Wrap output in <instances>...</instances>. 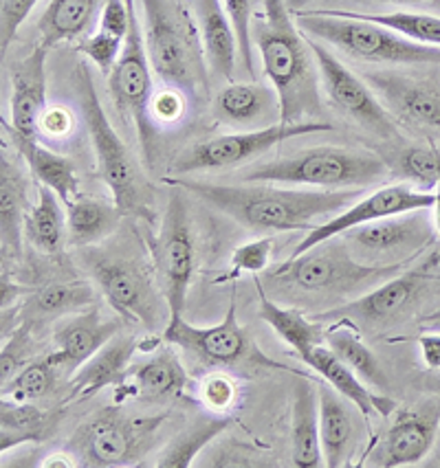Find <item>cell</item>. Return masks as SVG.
Segmentation results:
<instances>
[{
	"mask_svg": "<svg viewBox=\"0 0 440 468\" xmlns=\"http://www.w3.org/2000/svg\"><path fill=\"white\" fill-rule=\"evenodd\" d=\"M163 183L197 196L255 233L311 231L317 220L337 216L360 196V189H293L274 183L227 185L188 176H167Z\"/></svg>",
	"mask_w": 440,
	"mask_h": 468,
	"instance_id": "1",
	"label": "cell"
},
{
	"mask_svg": "<svg viewBox=\"0 0 440 468\" xmlns=\"http://www.w3.org/2000/svg\"><path fill=\"white\" fill-rule=\"evenodd\" d=\"M253 45L258 47L264 75L280 97L282 123L322 117L317 62L286 0H264V14L253 20Z\"/></svg>",
	"mask_w": 440,
	"mask_h": 468,
	"instance_id": "2",
	"label": "cell"
},
{
	"mask_svg": "<svg viewBox=\"0 0 440 468\" xmlns=\"http://www.w3.org/2000/svg\"><path fill=\"white\" fill-rule=\"evenodd\" d=\"M152 69L183 95H208V59L197 18L178 0H139Z\"/></svg>",
	"mask_w": 440,
	"mask_h": 468,
	"instance_id": "3",
	"label": "cell"
},
{
	"mask_svg": "<svg viewBox=\"0 0 440 468\" xmlns=\"http://www.w3.org/2000/svg\"><path fill=\"white\" fill-rule=\"evenodd\" d=\"M75 92H78L81 119H84L95 150L97 172H100V178L106 183V187L111 189L119 211L123 216L150 218L152 194L148 183H145L144 174H141L137 161L133 159L126 144L119 139L117 130L113 128L111 119H108L100 101V95H97L93 73L86 62H80L75 69Z\"/></svg>",
	"mask_w": 440,
	"mask_h": 468,
	"instance_id": "4",
	"label": "cell"
},
{
	"mask_svg": "<svg viewBox=\"0 0 440 468\" xmlns=\"http://www.w3.org/2000/svg\"><path fill=\"white\" fill-rule=\"evenodd\" d=\"M297 27L308 37L324 40L346 56L383 64H440V47L396 34L394 29L344 9H300Z\"/></svg>",
	"mask_w": 440,
	"mask_h": 468,
	"instance_id": "5",
	"label": "cell"
},
{
	"mask_svg": "<svg viewBox=\"0 0 440 468\" xmlns=\"http://www.w3.org/2000/svg\"><path fill=\"white\" fill-rule=\"evenodd\" d=\"M390 167L377 154L350 148L302 150L286 159L269 161L247 167L238 174L241 183H274L286 187H322V189H361L388 178Z\"/></svg>",
	"mask_w": 440,
	"mask_h": 468,
	"instance_id": "6",
	"label": "cell"
},
{
	"mask_svg": "<svg viewBox=\"0 0 440 468\" xmlns=\"http://www.w3.org/2000/svg\"><path fill=\"white\" fill-rule=\"evenodd\" d=\"M81 260L102 295L123 319L137 321L152 332L170 319L167 299L156 291L148 266L137 253L126 249H89Z\"/></svg>",
	"mask_w": 440,
	"mask_h": 468,
	"instance_id": "7",
	"label": "cell"
},
{
	"mask_svg": "<svg viewBox=\"0 0 440 468\" xmlns=\"http://www.w3.org/2000/svg\"><path fill=\"white\" fill-rule=\"evenodd\" d=\"M166 416L130 418L119 407H104L70 438L69 449L80 466H134L155 444Z\"/></svg>",
	"mask_w": 440,
	"mask_h": 468,
	"instance_id": "8",
	"label": "cell"
},
{
	"mask_svg": "<svg viewBox=\"0 0 440 468\" xmlns=\"http://www.w3.org/2000/svg\"><path fill=\"white\" fill-rule=\"evenodd\" d=\"M405 264H363L357 262L348 249L333 240H326L306 253L289 258L278 269L271 271V280L300 288L306 292H348L357 288L381 284L399 275Z\"/></svg>",
	"mask_w": 440,
	"mask_h": 468,
	"instance_id": "9",
	"label": "cell"
},
{
	"mask_svg": "<svg viewBox=\"0 0 440 468\" xmlns=\"http://www.w3.org/2000/svg\"><path fill=\"white\" fill-rule=\"evenodd\" d=\"M163 339L170 346L181 347L189 356L197 358L199 363L209 367H236V366H255V367H274L286 369L280 363L271 361L253 346L247 332L238 324L236 314V295L231 292L230 308H227L225 319L216 325H192L178 317L167 319L163 328Z\"/></svg>",
	"mask_w": 440,
	"mask_h": 468,
	"instance_id": "10",
	"label": "cell"
},
{
	"mask_svg": "<svg viewBox=\"0 0 440 468\" xmlns=\"http://www.w3.org/2000/svg\"><path fill=\"white\" fill-rule=\"evenodd\" d=\"M333 123L324 122H300V123H274L267 128L242 130V133L220 134V137L200 141L188 148L174 161V172L192 174V172H209L225 170V167L241 165L252 159H258L264 152L295 137L315 133H330Z\"/></svg>",
	"mask_w": 440,
	"mask_h": 468,
	"instance_id": "11",
	"label": "cell"
},
{
	"mask_svg": "<svg viewBox=\"0 0 440 468\" xmlns=\"http://www.w3.org/2000/svg\"><path fill=\"white\" fill-rule=\"evenodd\" d=\"M130 12V27L126 40H123L122 56H119L115 69L108 75V86L115 100L119 112L133 119L137 126L139 144L145 159L152 154V78H150V56L145 47L144 25H141L134 0H126Z\"/></svg>",
	"mask_w": 440,
	"mask_h": 468,
	"instance_id": "12",
	"label": "cell"
},
{
	"mask_svg": "<svg viewBox=\"0 0 440 468\" xmlns=\"http://www.w3.org/2000/svg\"><path fill=\"white\" fill-rule=\"evenodd\" d=\"M315 62H317L319 78H322L324 90L328 100L339 112L350 117L357 126L366 128L374 137L394 141L399 139V126L392 112L383 106L377 92L366 84V80L357 78L350 69L341 62L335 53H330L322 42L308 37Z\"/></svg>",
	"mask_w": 440,
	"mask_h": 468,
	"instance_id": "13",
	"label": "cell"
},
{
	"mask_svg": "<svg viewBox=\"0 0 440 468\" xmlns=\"http://www.w3.org/2000/svg\"><path fill=\"white\" fill-rule=\"evenodd\" d=\"M155 262L159 266L166 286L170 317H178L186 308V299L197 266V244H194L192 220L181 189H174L163 214L159 236L155 242Z\"/></svg>",
	"mask_w": 440,
	"mask_h": 468,
	"instance_id": "14",
	"label": "cell"
},
{
	"mask_svg": "<svg viewBox=\"0 0 440 468\" xmlns=\"http://www.w3.org/2000/svg\"><path fill=\"white\" fill-rule=\"evenodd\" d=\"M440 429V394L396 407L392 422L374 446L368 464L379 468L412 466L425 460Z\"/></svg>",
	"mask_w": 440,
	"mask_h": 468,
	"instance_id": "15",
	"label": "cell"
},
{
	"mask_svg": "<svg viewBox=\"0 0 440 468\" xmlns=\"http://www.w3.org/2000/svg\"><path fill=\"white\" fill-rule=\"evenodd\" d=\"M434 203H436V194L414 189L410 185H385V187H379L377 192L368 194L366 198L348 205L344 211L328 218L324 225L313 227L304 236V240L297 244L291 258L306 253L308 249L317 247V244L326 240L346 236L352 229H360L363 225H370L374 220H381V218L403 216L412 214V211H427L432 209Z\"/></svg>",
	"mask_w": 440,
	"mask_h": 468,
	"instance_id": "16",
	"label": "cell"
},
{
	"mask_svg": "<svg viewBox=\"0 0 440 468\" xmlns=\"http://www.w3.org/2000/svg\"><path fill=\"white\" fill-rule=\"evenodd\" d=\"M432 280L434 275L427 262L418 266L416 271H407V273L390 277L383 284H377V288H372L368 295L355 299L350 303H344V306L335 310H328V313L317 314V319H346L352 321V324L366 325L390 324V321L401 317L414 303V299L421 295L423 288Z\"/></svg>",
	"mask_w": 440,
	"mask_h": 468,
	"instance_id": "17",
	"label": "cell"
},
{
	"mask_svg": "<svg viewBox=\"0 0 440 468\" xmlns=\"http://www.w3.org/2000/svg\"><path fill=\"white\" fill-rule=\"evenodd\" d=\"M363 80L377 92L394 119L440 130V81L436 78H412L394 70H368Z\"/></svg>",
	"mask_w": 440,
	"mask_h": 468,
	"instance_id": "18",
	"label": "cell"
},
{
	"mask_svg": "<svg viewBox=\"0 0 440 468\" xmlns=\"http://www.w3.org/2000/svg\"><path fill=\"white\" fill-rule=\"evenodd\" d=\"M119 330H122V324L117 319L102 317L95 306L81 310L56 325L53 336H56L58 350L53 352V356L64 372L73 374L113 336H117Z\"/></svg>",
	"mask_w": 440,
	"mask_h": 468,
	"instance_id": "19",
	"label": "cell"
},
{
	"mask_svg": "<svg viewBox=\"0 0 440 468\" xmlns=\"http://www.w3.org/2000/svg\"><path fill=\"white\" fill-rule=\"evenodd\" d=\"M47 51L38 45L12 69V126L25 137H36L47 112Z\"/></svg>",
	"mask_w": 440,
	"mask_h": 468,
	"instance_id": "20",
	"label": "cell"
},
{
	"mask_svg": "<svg viewBox=\"0 0 440 468\" xmlns=\"http://www.w3.org/2000/svg\"><path fill=\"white\" fill-rule=\"evenodd\" d=\"M214 114L233 128H267L282 122L280 97L260 81H233L216 95Z\"/></svg>",
	"mask_w": 440,
	"mask_h": 468,
	"instance_id": "21",
	"label": "cell"
},
{
	"mask_svg": "<svg viewBox=\"0 0 440 468\" xmlns=\"http://www.w3.org/2000/svg\"><path fill=\"white\" fill-rule=\"evenodd\" d=\"M134 352H139V341L133 335H117L95 352L84 366L70 374L69 400L91 399L97 391L111 385H122L130 372V361Z\"/></svg>",
	"mask_w": 440,
	"mask_h": 468,
	"instance_id": "22",
	"label": "cell"
},
{
	"mask_svg": "<svg viewBox=\"0 0 440 468\" xmlns=\"http://www.w3.org/2000/svg\"><path fill=\"white\" fill-rule=\"evenodd\" d=\"M315 374H319L330 388L339 391L344 399L361 411V416H381L388 418L396 411V402L381 391H370L363 385V380L330 350L326 343L317 346L306 358H302Z\"/></svg>",
	"mask_w": 440,
	"mask_h": 468,
	"instance_id": "23",
	"label": "cell"
},
{
	"mask_svg": "<svg viewBox=\"0 0 440 468\" xmlns=\"http://www.w3.org/2000/svg\"><path fill=\"white\" fill-rule=\"evenodd\" d=\"M208 67L222 80H233L238 64V37L222 0H192Z\"/></svg>",
	"mask_w": 440,
	"mask_h": 468,
	"instance_id": "24",
	"label": "cell"
},
{
	"mask_svg": "<svg viewBox=\"0 0 440 468\" xmlns=\"http://www.w3.org/2000/svg\"><path fill=\"white\" fill-rule=\"evenodd\" d=\"M3 130L7 133L14 148L27 161L38 183L53 189L64 205H70L73 200L80 198V176L67 156H59L56 152L45 148V145H40L36 137H25V134L16 133L9 123H3Z\"/></svg>",
	"mask_w": 440,
	"mask_h": 468,
	"instance_id": "25",
	"label": "cell"
},
{
	"mask_svg": "<svg viewBox=\"0 0 440 468\" xmlns=\"http://www.w3.org/2000/svg\"><path fill=\"white\" fill-rule=\"evenodd\" d=\"M317 385L304 374L293 391L291 462L295 468L324 466L322 438H319V396Z\"/></svg>",
	"mask_w": 440,
	"mask_h": 468,
	"instance_id": "26",
	"label": "cell"
},
{
	"mask_svg": "<svg viewBox=\"0 0 440 468\" xmlns=\"http://www.w3.org/2000/svg\"><path fill=\"white\" fill-rule=\"evenodd\" d=\"M429 233H432V225L423 216V211H412V214L381 218L370 225L352 229L348 231V236L352 242L360 244L363 251L392 253L425 244Z\"/></svg>",
	"mask_w": 440,
	"mask_h": 468,
	"instance_id": "27",
	"label": "cell"
},
{
	"mask_svg": "<svg viewBox=\"0 0 440 468\" xmlns=\"http://www.w3.org/2000/svg\"><path fill=\"white\" fill-rule=\"evenodd\" d=\"M319 396V438H322L324 464L344 466L355 444V416L346 399L328 383L317 385Z\"/></svg>",
	"mask_w": 440,
	"mask_h": 468,
	"instance_id": "28",
	"label": "cell"
},
{
	"mask_svg": "<svg viewBox=\"0 0 440 468\" xmlns=\"http://www.w3.org/2000/svg\"><path fill=\"white\" fill-rule=\"evenodd\" d=\"M104 5L106 0H51L38 18L40 47L51 48L81 40L102 16Z\"/></svg>",
	"mask_w": 440,
	"mask_h": 468,
	"instance_id": "29",
	"label": "cell"
},
{
	"mask_svg": "<svg viewBox=\"0 0 440 468\" xmlns=\"http://www.w3.org/2000/svg\"><path fill=\"white\" fill-rule=\"evenodd\" d=\"M255 291H258V314L260 319L280 335L282 341H286L293 350L302 358H306L317 346L326 343V328L319 319H306L297 310L282 308L275 302H271L264 292L263 282L255 280Z\"/></svg>",
	"mask_w": 440,
	"mask_h": 468,
	"instance_id": "30",
	"label": "cell"
},
{
	"mask_svg": "<svg viewBox=\"0 0 440 468\" xmlns=\"http://www.w3.org/2000/svg\"><path fill=\"white\" fill-rule=\"evenodd\" d=\"M134 389L141 400H166L183 394L188 388V372L170 347H159L150 358L130 369Z\"/></svg>",
	"mask_w": 440,
	"mask_h": 468,
	"instance_id": "31",
	"label": "cell"
},
{
	"mask_svg": "<svg viewBox=\"0 0 440 468\" xmlns=\"http://www.w3.org/2000/svg\"><path fill=\"white\" fill-rule=\"evenodd\" d=\"M326 346H328L330 350H333L335 355L363 380V383H368L370 388H377L379 391H385L390 388V380L385 377L381 363L374 356L370 347L361 341L360 332H357L352 321H333V325L326 328Z\"/></svg>",
	"mask_w": 440,
	"mask_h": 468,
	"instance_id": "32",
	"label": "cell"
},
{
	"mask_svg": "<svg viewBox=\"0 0 440 468\" xmlns=\"http://www.w3.org/2000/svg\"><path fill=\"white\" fill-rule=\"evenodd\" d=\"M27 209H29V203H27V181L23 172L3 152V159H0V240H3L5 251L9 249L16 255L20 253Z\"/></svg>",
	"mask_w": 440,
	"mask_h": 468,
	"instance_id": "33",
	"label": "cell"
},
{
	"mask_svg": "<svg viewBox=\"0 0 440 468\" xmlns=\"http://www.w3.org/2000/svg\"><path fill=\"white\" fill-rule=\"evenodd\" d=\"M97 291L89 282H58L29 292L25 302V319L67 317L95 306Z\"/></svg>",
	"mask_w": 440,
	"mask_h": 468,
	"instance_id": "34",
	"label": "cell"
},
{
	"mask_svg": "<svg viewBox=\"0 0 440 468\" xmlns=\"http://www.w3.org/2000/svg\"><path fill=\"white\" fill-rule=\"evenodd\" d=\"M64 229H67V216H64L62 207H59V196L53 189L40 185L36 203L29 205L25 214L23 233L27 242L36 251L53 255L62 249Z\"/></svg>",
	"mask_w": 440,
	"mask_h": 468,
	"instance_id": "35",
	"label": "cell"
},
{
	"mask_svg": "<svg viewBox=\"0 0 440 468\" xmlns=\"http://www.w3.org/2000/svg\"><path fill=\"white\" fill-rule=\"evenodd\" d=\"M122 211L117 205H108L104 200L80 198L67 205V233L73 247H91L106 240L115 233L122 220Z\"/></svg>",
	"mask_w": 440,
	"mask_h": 468,
	"instance_id": "36",
	"label": "cell"
},
{
	"mask_svg": "<svg viewBox=\"0 0 440 468\" xmlns=\"http://www.w3.org/2000/svg\"><path fill=\"white\" fill-rule=\"evenodd\" d=\"M58 416L48 413L29 402L5 400L0 410V449H7L27 442H40L56 424Z\"/></svg>",
	"mask_w": 440,
	"mask_h": 468,
	"instance_id": "37",
	"label": "cell"
},
{
	"mask_svg": "<svg viewBox=\"0 0 440 468\" xmlns=\"http://www.w3.org/2000/svg\"><path fill=\"white\" fill-rule=\"evenodd\" d=\"M230 418H200L192 422L186 431H181L166 446L156 466L159 468H189L200 451L214 442L219 435L230 427Z\"/></svg>",
	"mask_w": 440,
	"mask_h": 468,
	"instance_id": "38",
	"label": "cell"
},
{
	"mask_svg": "<svg viewBox=\"0 0 440 468\" xmlns=\"http://www.w3.org/2000/svg\"><path fill=\"white\" fill-rule=\"evenodd\" d=\"M62 374L67 372L59 367V363L51 352V355L38 356L31 363H27L7 385H3L0 391H3V399L16 402H31L38 399H45V396L56 391Z\"/></svg>",
	"mask_w": 440,
	"mask_h": 468,
	"instance_id": "39",
	"label": "cell"
},
{
	"mask_svg": "<svg viewBox=\"0 0 440 468\" xmlns=\"http://www.w3.org/2000/svg\"><path fill=\"white\" fill-rule=\"evenodd\" d=\"M360 14V12H357ZM361 18L372 20L396 34L423 42L429 47H440V16L414 14V12H392V14H360Z\"/></svg>",
	"mask_w": 440,
	"mask_h": 468,
	"instance_id": "40",
	"label": "cell"
},
{
	"mask_svg": "<svg viewBox=\"0 0 440 468\" xmlns=\"http://www.w3.org/2000/svg\"><path fill=\"white\" fill-rule=\"evenodd\" d=\"M31 328H34V321L23 319L18 328L9 332V339L5 341L3 352H0V385H7L27 363H31L36 358Z\"/></svg>",
	"mask_w": 440,
	"mask_h": 468,
	"instance_id": "41",
	"label": "cell"
},
{
	"mask_svg": "<svg viewBox=\"0 0 440 468\" xmlns=\"http://www.w3.org/2000/svg\"><path fill=\"white\" fill-rule=\"evenodd\" d=\"M399 172L423 192L436 187L440 176V152L436 148L412 145L399 154Z\"/></svg>",
	"mask_w": 440,
	"mask_h": 468,
	"instance_id": "42",
	"label": "cell"
},
{
	"mask_svg": "<svg viewBox=\"0 0 440 468\" xmlns=\"http://www.w3.org/2000/svg\"><path fill=\"white\" fill-rule=\"evenodd\" d=\"M230 14L238 37V56L247 75H255V45H253V0H222Z\"/></svg>",
	"mask_w": 440,
	"mask_h": 468,
	"instance_id": "43",
	"label": "cell"
},
{
	"mask_svg": "<svg viewBox=\"0 0 440 468\" xmlns=\"http://www.w3.org/2000/svg\"><path fill=\"white\" fill-rule=\"evenodd\" d=\"M122 47L123 40H119V37L111 34H104L100 29L80 40V53H84L104 75L113 73L119 56H122Z\"/></svg>",
	"mask_w": 440,
	"mask_h": 468,
	"instance_id": "44",
	"label": "cell"
},
{
	"mask_svg": "<svg viewBox=\"0 0 440 468\" xmlns=\"http://www.w3.org/2000/svg\"><path fill=\"white\" fill-rule=\"evenodd\" d=\"M271 253H274V238L264 236L238 247L231 255V273L230 280H236L242 273H260L269 266Z\"/></svg>",
	"mask_w": 440,
	"mask_h": 468,
	"instance_id": "45",
	"label": "cell"
},
{
	"mask_svg": "<svg viewBox=\"0 0 440 468\" xmlns=\"http://www.w3.org/2000/svg\"><path fill=\"white\" fill-rule=\"evenodd\" d=\"M38 0H3L0 3V53L7 56V48L18 34L20 27L34 12Z\"/></svg>",
	"mask_w": 440,
	"mask_h": 468,
	"instance_id": "46",
	"label": "cell"
},
{
	"mask_svg": "<svg viewBox=\"0 0 440 468\" xmlns=\"http://www.w3.org/2000/svg\"><path fill=\"white\" fill-rule=\"evenodd\" d=\"M236 383L227 374H209L200 385V399L209 410L225 411L236 400Z\"/></svg>",
	"mask_w": 440,
	"mask_h": 468,
	"instance_id": "47",
	"label": "cell"
},
{
	"mask_svg": "<svg viewBox=\"0 0 440 468\" xmlns=\"http://www.w3.org/2000/svg\"><path fill=\"white\" fill-rule=\"evenodd\" d=\"M130 27V12L126 0H106L104 9L100 16V31L119 37V40H126Z\"/></svg>",
	"mask_w": 440,
	"mask_h": 468,
	"instance_id": "48",
	"label": "cell"
},
{
	"mask_svg": "<svg viewBox=\"0 0 440 468\" xmlns=\"http://www.w3.org/2000/svg\"><path fill=\"white\" fill-rule=\"evenodd\" d=\"M186 111V95L177 89H166L152 97V114L163 123L177 122Z\"/></svg>",
	"mask_w": 440,
	"mask_h": 468,
	"instance_id": "49",
	"label": "cell"
},
{
	"mask_svg": "<svg viewBox=\"0 0 440 468\" xmlns=\"http://www.w3.org/2000/svg\"><path fill=\"white\" fill-rule=\"evenodd\" d=\"M40 128L45 130L47 134H64L69 133L70 128V114L64 111V108H47L45 117H42Z\"/></svg>",
	"mask_w": 440,
	"mask_h": 468,
	"instance_id": "50",
	"label": "cell"
},
{
	"mask_svg": "<svg viewBox=\"0 0 440 468\" xmlns=\"http://www.w3.org/2000/svg\"><path fill=\"white\" fill-rule=\"evenodd\" d=\"M418 346H421L423 361L429 369H440V335L425 332L418 336Z\"/></svg>",
	"mask_w": 440,
	"mask_h": 468,
	"instance_id": "51",
	"label": "cell"
},
{
	"mask_svg": "<svg viewBox=\"0 0 440 468\" xmlns=\"http://www.w3.org/2000/svg\"><path fill=\"white\" fill-rule=\"evenodd\" d=\"M42 466L47 468H73V466H80L78 460H70V455L67 453H56V455H48L45 462H42Z\"/></svg>",
	"mask_w": 440,
	"mask_h": 468,
	"instance_id": "52",
	"label": "cell"
},
{
	"mask_svg": "<svg viewBox=\"0 0 440 468\" xmlns=\"http://www.w3.org/2000/svg\"><path fill=\"white\" fill-rule=\"evenodd\" d=\"M436 203H434V207H432V211H434V229H436L438 231V236H440V176H438V183H436Z\"/></svg>",
	"mask_w": 440,
	"mask_h": 468,
	"instance_id": "53",
	"label": "cell"
},
{
	"mask_svg": "<svg viewBox=\"0 0 440 468\" xmlns=\"http://www.w3.org/2000/svg\"><path fill=\"white\" fill-rule=\"evenodd\" d=\"M308 3H313V0H286V5H289L291 12H300V9L306 7Z\"/></svg>",
	"mask_w": 440,
	"mask_h": 468,
	"instance_id": "54",
	"label": "cell"
},
{
	"mask_svg": "<svg viewBox=\"0 0 440 468\" xmlns=\"http://www.w3.org/2000/svg\"><path fill=\"white\" fill-rule=\"evenodd\" d=\"M421 321L423 324H440V308L434 310V313H429L427 317H423Z\"/></svg>",
	"mask_w": 440,
	"mask_h": 468,
	"instance_id": "55",
	"label": "cell"
},
{
	"mask_svg": "<svg viewBox=\"0 0 440 468\" xmlns=\"http://www.w3.org/2000/svg\"><path fill=\"white\" fill-rule=\"evenodd\" d=\"M370 3H394V5H407V3H416V0H370Z\"/></svg>",
	"mask_w": 440,
	"mask_h": 468,
	"instance_id": "56",
	"label": "cell"
},
{
	"mask_svg": "<svg viewBox=\"0 0 440 468\" xmlns=\"http://www.w3.org/2000/svg\"><path fill=\"white\" fill-rule=\"evenodd\" d=\"M432 388L436 389V394H440V377H436V378L432 380Z\"/></svg>",
	"mask_w": 440,
	"mask_h": 468,
	"instance_id": "57",
	"label": "cell"
},
{
	"mask_svg": "<svg viewBox=\"0 0 440 468\" xmlns=\"http://www.w3.org/2000/svg\"><path fill=\"white\" fill-rule=\"evenodd\" d=\"M429 466H438V468H440V453H438L436 460H432V462H429Z\"/></svg>",
	"mask_w": 440,
	"mask_h": 468,
	"instance_id": "58",
	"label": "cell"
}]
</instances>
